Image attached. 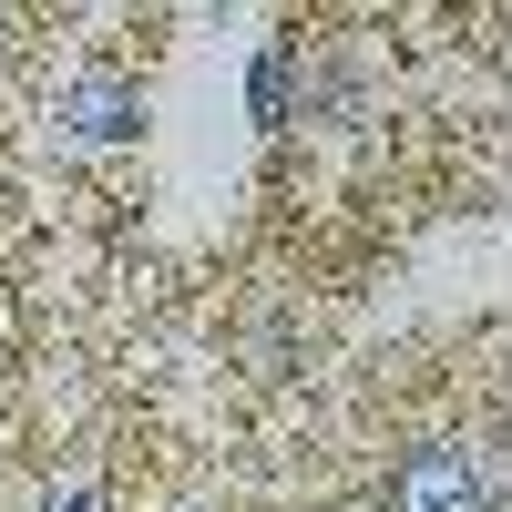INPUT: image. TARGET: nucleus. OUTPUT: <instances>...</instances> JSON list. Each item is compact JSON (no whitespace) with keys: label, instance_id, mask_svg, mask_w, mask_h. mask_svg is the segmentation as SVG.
<instances>
[{"label":"nucleus","instance_id":"obj_1","mask_svg":"<svg viewBox=\"0 0 512 512\" xmlns=\"http://www.w3.org/2000/svg\"><path fill=\"white\" fill-rule=\"evenodd\" d=\"M390 512H492V461L472 441H431L390 472Z\"/></svg>","mask_w":512,"mask_h":512},{"label":"nucleus","instance_id":"obj_2","mask_svg":"<svg viewBox=\"0 0 512 512\" xmlns=\"http://www.w3.org/2000/svg\"><path fill=\"white\" fill-rule=\"evenodd\" d=\"M72 134L134 144V134H144V93H134V82H82V93H72Z\"/></svg>","mask_w":512,"mask_h":512}]
</instances>
